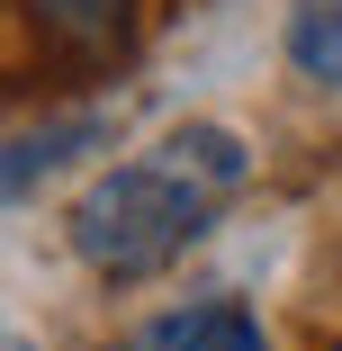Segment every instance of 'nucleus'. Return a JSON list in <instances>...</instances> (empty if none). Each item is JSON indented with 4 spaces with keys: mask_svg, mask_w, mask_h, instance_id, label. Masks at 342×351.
<instances>
[{
    "mask_svg": "<svg viewBox=\"0 0 342 351\" xmlns=\"http://www.w3.org/2000/svg\"><path fill=\"white\" fill-rule=\"evenodd\" d=\"M252 180V145L234 126H208L189 117L171 126L154 154L135 162H108L82 198H73V252L99 270V279H154L162 261H180L198 234L217 226V207Z\"/></svg>",
    "mask_w": 342,
    "mask_h": 351,
    "instance_id": "obj_1",
    "label": "nucleus"
},
{
    "mask_svg": "<svg viewBox=\"0 0 342 351\" xmlns=\"http://www.w3.org/2000/svg\"><path fill=\"white\" fill-rule=\"evenodd\" d=\"M289 54H297V73L342 90V0H297L289 10Z\"/></svg>",
    "mask_w": 342,
    "mask_h": 351,
    "instance_id": "obj_5",
    "label": "nucleus"
},
{
    "mask_svg": "<svg viewBox=\"0 0 342 351\" xmlns=\"http://www.w3.org/2000/svg\"><path fill=\"white\" fill-rule=\"evenodd\" d=\"M154 333H162L171 351H270V333H261V315H252L243 298H198V306H171Z\"/></svg>",
    "mask_w": 342,
    "mask_h": 351,
    "instance_id": "obj_4",
    "label": "nucleus"
},
{
    "mask_svg": "<svg viewBox=\"0 0 342 351\" xmlns=\"http://www.w3.org/2000/svg\"><path fill=\"white\" fill-rule=\"evenodd\" d=\"M0 351H27V342H19V333H0Z\"/></svg>",
    "mask_w": 342,
    "mask_h": 351,
    "instance_id": "obj_7",
    "label": "nucleus"
},
{
    "mask_svg": "<svg viewBox=\"0 0 342 351\" xmlns=\"http://www.w3.org/2000/svg\"><path fill=\"white\" fill-rule=\"evenodd\" d=\"M36 19L63 54H82V63H117L135 45V0H36Z\"/></svg>",
    "mask_w": 342,
    "mask_h": 351,
    "instance_id": "obj_3",
    "label": "nucleus"
},
{
    "mask_svg": "<svg viewBox=\"0 0 342 351\" xmlns=\"http://www.w3.org/2000/svg\"><path fill=\"white\" fill-rule=\"evenodd\" d=\"M333 351H342V342H333Z\"/></svg>",
    "mask_w": 342,
    "mask_h": 351,
    "instance_id": "obj_8",
    "label": "nucleus"
},
{
    "mask_svg": "<svg viewBox=\"0 0 342 351\" xmlns=\"http://www.w3.org/2000/svg\"><path fill=\"white\" fill-rule=\"evenodd\" d=\"M108 351H171V342H162V333L145 324V333H126V342H108Z\"/></svg>",
    "mask_w": 342,
    "mask_h": 351,
    "instance_id": "obj_6",
    "label": "nucleus"
},
{
    "mask_svg": "<svg viewBox=\"0 0 342 351\" xmlns=\"http://www.w3.org/2000/svg\"><path fill=\"white\" fill-rule=\"evenodd\" d=\"M99 135H108V117H54V126L10 135V145H0V207H10V198H27L45 171H63L82 145H99Z\"/></svg>",
    "mask_w": 342,
    "mask_h": 351,
    "instance_id": "obj_2",
    "label": "nucleus"
}]
</instances>
